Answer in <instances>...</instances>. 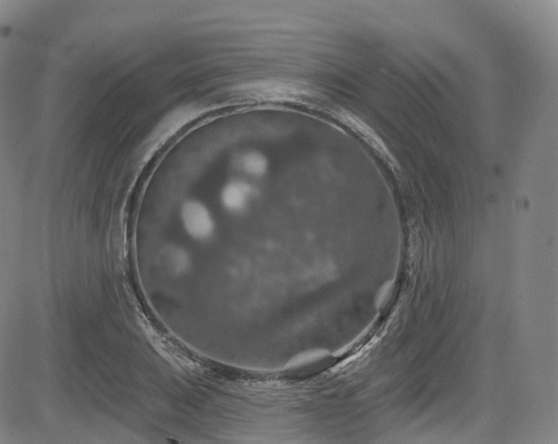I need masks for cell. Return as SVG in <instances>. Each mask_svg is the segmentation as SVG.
Returning a JSON list of instances; mask_svg holds the SVG:
<instances>
[{
	"mask_svg": "<svg viewBox=\"0 0 558 444\" xmlns=\"http://www.w3.org/2000/svg\"><path fill=\"white\" fill-rule=\"evenodd\" d=\"M266 161L261 154L247 153L240 155L236 160V166L251 176H261L266 170Z\"/></svg>",
	"mask_w": 558,
	"mask_h": 444,
	"instance_id": "cell-3",
	"label": "cell"
},
{
	"mask_svg": "<svg viewBox=\"0 0 558 444\" xmlns=\"http://www.w3.org/2000/svg\"><path fill=\"white\" fill-rule=\"evenodd\" d=\"M251 194H252V190H251L249 185L236 181V182L227 185L222 198H223L224 205L229 209L240 210L246 206Z\"/></svg>",
	"mask_w": 558,
	"mask_h": 444,
	"instance_id": "cell-2",
	"label": "cell"
},
{
	"mask_svg": "<svg viewBox=\"0 0 558 444\" xmlns=\"http://www.w3.org/2000/svg\"><path fill=\"white\" fill-rule=\"evenodd\" d=\"M183 219L187 231L195 238H205L212 231V221L201 204L187 203L183 208Z\"/></svg>",
	"mask_w": 558,
	"mask_h": 444,
	"instance_id": "cell-1",
	"label": "cell"
}]
</instances>
